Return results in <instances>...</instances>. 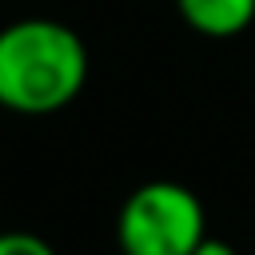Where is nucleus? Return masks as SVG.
I'll return each mask as SVG.
<instances>
[{
  "label": "nucleus",
  "mask_w": 255,
  "mask_h": 255,
  "mask_svg": "<svg viewBox=\"0 0 255 255\" xmlns=\"http://www.w3.org/2000/svg\"><path fill=\"white\" fill-rule=\"evenodd\" d=\"M84 36L56 16H20L0 28V108L12 116H56L88 84Z\"/></svg>",
  "instance_id": "obj_1"
},
{
  "label": "nucleus",
  "mask_w": 255,
  "mask_h": 255,
  "mask_svg": "<svg viewBox=\"0 0 255 255\" xmlns=\"http://www.w3.org/2000/svg\"><path fill=\"white\" fill-rule=\"evenodd\" d=\"M207 239L199 195L175 179L139 183L116 211L120 255H191Z\"/></svg>",
  "instance_id": "obj_2"
},
{
  "label": "nucleus",
  "mask_w": 255,
  "mask_h": 255,
  "mask_svg": "<svg viewBox=\"0 0 255 255\" xmlns=\"http://www.w3.org/2000/svg\"><path fill=\"white\" fill-rule=\"evenodd\" d=\"M179 20L207 36V40H231L255 24V0H171Z\"/></svg>",
  "instance_id": "obj_3"
},
{
  "label": "nucleus",
  "mask_w": 255,
  "mask_h": 255,
  "mask_svg": "<svg viewBox=\"0 0 255 255\" xmlns=\"http://www.w3.org/2000/svg\"><path fill=\"white\" fill-rule=\"evenodd\" d=\"M0 255H60L36 231H0Z\"/></svg>",
  "instance_id": "obj_4"
},
{
  "label": "nucleus",
  "mask_w": 255,
  "mask_h": 255,
  "mask_svg": "<svg viewBox=\"0 0 255 255\" xmlns=\"http://www.w3.org/2000/svg\"><path fill=\"white\" fill-rule=\"evenodd\" d=\"M191 255H239V251H235L227 239H215V235H207V239H203V243H199Z\"/></svg>",
  "instance_id": "obj_5"
}]
</instances>
